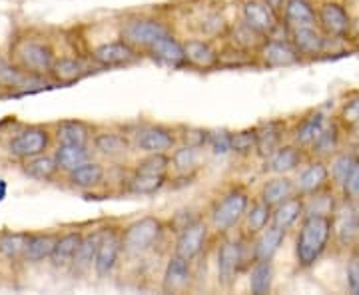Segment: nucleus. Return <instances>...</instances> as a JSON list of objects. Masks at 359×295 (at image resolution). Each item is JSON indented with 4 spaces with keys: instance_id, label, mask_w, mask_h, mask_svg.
<instances>
[{
    "instance_id": "1",
    "label": "nucleus",
    "mask_w": 359,
    "mask_h": 295,
    "mask_svg": "<svg viewBox=\"0 0 359 295\" xmlns=\"http://www.w3.org/2000/svg\"><path fill=\"white\" fill-rule=\"evenodd\" d=\"M334 242V216L306 214L295 233L294 256L299 270H311Z\"/></svg>"
},
{
    "instance_id": "2",
    "label": "nucleus",
    "mask_w": 359,
    "mask_h": 295,
    "mask_svg": "<svg viewBox=\"0 0 359 295\" xmlns=\"http://www.w3.org/2000/svg\"><path fill=\"white\" fill-rule=\"evenodd\" d=\"M252 204V195L242 184H233L222 192L208 210L210 228L219 235H230L238 226H242L245 212Z\"/></svg>"
},
{
    "instance_id": "3",
    "label": "nucleus",
    "mask_w": 359,
    "mask_h": 295,
    "mask_svg": "<svg viewBox=\"0 0 359 295\" xmlns=\"http://www.w3.org/2000/svg\"><path fill=\"white\" fill-rule=\"evenodd\" d=\"M254 263L252 238H224L216 252V280L222 289H231L240 273Z\"/></svg>"
},
{
    "instance_id": "4",
    "label": "nucleus",
    "mask_w": 359,
    "mask_h": 295,
    "mask_svg": "<svg viewBox=\"0 0 359 295\" xmlns=\"http://www.w3.org/2000/svg\"><path fill=\"white\" fill-rule=\"evenodd\" d=\"M168 224L158 216H144V218L130 221L122 228V242H124V256H146L154 252L156 245L164 240Z\"/></svg>"
},
{
    "instance_id": "5",
    "label": "nucleus",
    "mask_w": 359,
    "mask_h": 295,
    "mask_svg": "<svg viewBox=\"0 0 359 295\" xmlns=\"http://www.w3.org/2000/svg\"><path fill=\"white\" fill-rule=\"evenodd\" d=\"M170 34H174L172 26L152 16H132L122 22L120 28V39L130 42L134 48L146 54L150 46H154L158 40L166 39Z\"/></svg>"
},
{
    "instance_id": "6",
    "label": "nucleus",
    "mask_w": 359,
    "mask_h": 295,
    "mask_svg": "<svg viewBox=\"0 0 359 295\" xmlns=\"http://www.w3.org/2000/svg\"><path fill=\"white\" fill-rule=\"evenodd\" d=\"M134 150L140 154H156V152H172L180 144L178 128H170L164 124H144L132 134Z\"/></svg>"
},
{
    "instance_id": "7",
    "label": "nucleus",
    "mask_w": 359,
    "mask_h": 295,
    "mask_svg": "<svg viewBox=\"0 0 359 295\" xmlns=\"http://www.w3.org/2000/svg\"><path fill=\"white\" fill-rule=\"evenodd\" d=\"M259 64L266 68H290L299 64L304 56L297 52L290 36H269L257 50Z\"/></svg>"
},
{
    "instance_id": "8",
    "label": "nucleus",
    "mask_w": 359,
    "mask_h": 295,
    "mask_svg": "<svg viewBox=\"0 0 359 295\" xmlns=\"http://www.w3.org/2000/svg\"><path fill=\"white\" fill-rule=\"evenodd\" d=\"M124 254L122 242V228L106 226L104 228L102 242L98 245V254L94 259V271L98 277H110L120 263V257Z\"/></svg>"
},
{
    "instance_id": "9",
    "label": "nucleus",
    "mask_w": 359,
    "mask_h": 295,
    "mask_svg": "<svg viewBox=\"0 0 359 295\" xmlns=\"http://www.w3.org/2000/svg\"><path fill=\"white\" fill-rule=\"evenodd\" d=\"M50 144V134L46 128L40 126H28V128L16 132L8 140V154L16 160H28L34 156L44 154Z\"/></svg>"
},
{
    "instance_id": "10",
    "label": "nucleus",
    "mask_w": 359,
    "mask_h": 295,
    "mask_svg": "<svg viewBox=\"0 0 359 295\" xmlns=\"http://www.w3.org/2000/svg\"><path fill=\"white\" fill-rule=\"evenodd\" d=\"M351 22L353 18L341 2L327 0L318 6V26L330 40L347 39L351 30Z\"/></svg>"
},
{
    "instance_id": "11",
    "label": "nucleus",
    "mask_w": 359,
    "mask_h": 295,
    "mask_svg": "<svg viewBox=\"0 0 359 295\" xmlns=\"http://www.w3.org/2000/svg\"><path fill=\"white\" fill-rule=\"evenodd\" d=\"M210 221L204 219L202 216L196 219L194 224H190L188 228H184L182 231L176 233V242H174V254L186 257V259H198L202 256V252L208 245L210 240Z\"/></svg>"
},
{
    "instance_id": "12",
    "label": "nucleus",
    "mask_w": 359,
    "mask_h": 295,
    "mask_svg": "<svg viewBox=\"0 0 359 295\" xmlns=\"http://www.w3.org/2000/svg\"><path fill=\"white\" fill-rule=\"evenodd\" d=\"M334 240L344 249H355L359 242L358 205L341 200L334 212Z\"/></svg>"
},
{
    "instance_id": "13",
    "label": "nucleus",
    "mask_w": 359,
    "mask_h": 295,
    "mask_svg": "<svg viewBox=\"0 0 359 295\" xmlns=\"http://www.w3.org/2000/svg\"><path fill=\"white\" fill-rule=\"evenodd\" d=\"M242 20L257 30L262 36H278V30L282 28V16L273 13L264 0H244L242 2Z\"/></svg>"
},
{
    "instance_id": "14",
    "label": "nucleus",
    "mask_w": 359,
    "mask_h": 295,
    "mask_svg": "<svg viewBox=\"0 0 359 295\" xmlns=\"http://www.w3.org/2000/svg\"><path fill=\"white\" fill-rule=\"evenodd\" d=\"M142 52L134 48L130 42L124 39L112 40V42H104L100 46H96L92 50V60L98 66L104 68H118V66H130L136 64L140 60Z\"/></svg>"
},
{
    "instance_id": "15",
    "label": "nucleus",
    "mask_w": 359,
    "mask_h": 295,
    "mask_svg": "<svg viewBox=\"0 0 359 295\" xmlns=\"http://www.w3.org/2000/svg\"><path fill=\"white\" fill-rule=\"evenodd\" d=\"M92 150L110 162H122L134 150L132 136L120 130H102L92 138Z\"/></svg>"
},
{
    "instance_id": "16",
    "label": "nucleus",
    "mask_w": 359,
    "mask_h": 295,
    "mask_svg": "<svg viewBox=\"0 0 359 295\" xmlns=\"http://www.w3.org/2000/svg\"><path fill=\"white\" fill-rule=\"evenodd\" d=\"M309 160V152L306 148L297 146L294 142L290 144H282L276 152L264 160V170L268 174H292L297 172Z\"/></svg>"
},
{
    "instance_id": "17",
    "label": "nucleus",
    "mask_w": 359,
    "mask_h": 295,
    "mask_svg": "<svg viewBox=\"0 0 359 295\" xmlns=\"http://www.w3.org/2000/svg\"><path fill=\"white\" fill-rule=\"evenodd\" d=\"M294 180L297 193H302V195H311V193L320 192L323 188L332 186L327 160L309 158L308 162L297 170V176Z\"/></svg>"
},
{
    "instance_id": "18",
    "label": "nucleus",
    "mask_w": 359,
    "mask_h": 295,
    "mask_svg": "<svg viewBox=\"0 0 359 295\" xmlns=\"http://www.w3.org/2000/svg\"><path fill=\"white\" fill-rule=\"evenodd\" d=\"M194 261L172 252L162 273V291L164 294H182L192 287Z\"/></svg>"
},
{
    "instance_id": "19",
    "label": "nucleus",
    "mask_w": 359,
    "mask_h": 295,
    "mask_svg": "<svg viewBox=\"0 0 359 295\" xmlns=\"http://www.w3.org/2000/svg\"><path fill=\"white\" fill-rule=\"evenodd\" d=\"M290 40L304 58H316L327 50L330 39L318 25L290 28Z\"/></svg>"
},
{
    "instance_id": "20",
    "label": "nucleus",
    "mask_w": 359,
    "mask_h": 295,
    "mask_svg": "<svg viewBox=\"0 0 359 295\" xmlns=\"http://www.w3.org/2000/svg\"><path fill=\"white\" fill-rule=\"evenodd\" d=\"M18 58H20V64L26 72L36 74V76L44 74V72H50L52 64L56 60L50 46L42 44V42H25L18 48Z\"/></svg>"
},
{
    "instance_id": "21",
    "label": "nucleus",
    "mask_w": 359,
    "mask_h": 295,
    "mask_svg": "<svg viewBox=\"0 0 359 295\" xmlns=\"http://www.w3.org/2000/svg\"><path fill=\"white\" fill-rule=\"evenodd\" d=\"M146 54L158 62L160 66H168V68H186L188 66V58H186V50H184V42L176 39V34H170L166 39L158 40L154 46H150Z\"/></svg>"
},
{
    "instance_id": "22",
    "label": "nucleus",
    "mask_w": 359,
    "mask_h": 295,
    "mask_svg": "<svg viewBox=\"0 0 359 295\" xmlns=\"http://www.w3.org/2000/svg\"><path fill=\"white\" fill-rule=\"evenodd\" d=\"M257 158L266 160L271 152H276L282 144H285V136L290 128L283 120H266L257 124Z\"/></svg>"
},
{
    "instance_id": "23",
    "label": "nucleus",
    "mask_w": 359,
    "mask_h": 295,
    "mask_svg": "<svg viewBox=\"0 0 359 295\" xmlns=\"http://www.w3.org/2000/svg\"><path fill=\"white\" fill-rule=\"evenodd\" d=\"M184 50L188 58V66L200 70H214L219 68V50L214 48L212 40L208 39H188L184 42Z\"/></svg>"
},
{
    "instance_id": "24",
    "label": "nucleus",
    "mask_w": 359,
    "mask_h": 295,
    "mask_svg": "<svg viewBox=\"0 0 359 295\" xmlns=\"http://www.w3.org/2000/svg\"><path fill=\"white\" fill-rule=\"evenodd\" d=\"M304 216H306V198L302 193H295V195L287 198L285 202L273 207L271 224L282 228V230L290 231L294 230L295 226H299Z\"/></svg>"
},
{
    "instance_id": "25",
    "label": "nucleus",
    "mask_w": 359,
    "mask_h": 295,
    "mask_svg": "<svg viewBox=\"0 0 359 295\" xmlns=\"http://www.w3.org/2000/svg\"><path fill=\"white\" fill-rule=\"evenodd\" d=\"M327 120L325 116L321 114L320 110H313V112H308L306 116H302L297 122H295L294 128H290V136H292V142L309 150V146L313 144V140L320 136V132L325 128Z\"/></svg>"
},
{
    "instance_id": "26",
    "label": "nucleus",
    "mask_w": 359,
    "mask_h": 295,
    "mask_svg": "<svg viewBox=\"0 0 359 295\" xmlns=\"http://www.w3.org/2000/svg\"><path fill=\"white\" fill-rule=\"evenodd\" d=\"M68 181L72 188L82 190V192H90L96 188H102L106 181V167L100 162L88 160L82 166L74 167L72 172H68Z\"/></svg>"
},
{
    "instance_id": "27",
    "label": "nucleus",
    "mask_w": 359,
    "mask_h": 295,
    "mask_svg": "<svg viewBox=\"0 0 359 295\" xmlns=\"http://www.w3.org/2000/svg\"><path fill=\"white\" fill-rule=\"evenodd\" d=\"M341 132L344 130H341L339 122H327L325 128L320 132V136L309 146V158L330 160L335 152H339L341 150V142H344V134Z\"/></svg>"
},
{
    "instance_id": "28",
    "label": "nucleus",
    "mask_w": 359,
    "mask_h": 295,
    "mask_svg": "<svg viewBox=\"0 0 359 295\" xmlns=\"http://www.w3.org/2000/svg\"><path fill=\"white\" fill-rule=\"evenodd\" d=\"M287 231L269 224L266 230H262L252 238V249H254V261L256 259H273L282 249Z\"/></svg>"
},
{
    "instance_id": "29",
    "label": "nucleus",
    "mask_w": 359,
    "mask_h": 295,
    "mask_svg": "<svg viewBox=\"0 0 359 295\" xmlns=\"http://www.w3.org/2000/svg\"><path fill=\"white\" fill-rule=\"evenodd\" d=\"M295 193H297L295 180L290 178L287 174H271L268 180L262 184V188H259V198L266 204L271 205V207L282 204V202H285L287 198H292Z\"/></svg>"
},
{
    "instance_id": "30",
    "label": "nucleus",
    "mask_w": 359,
    "mask_h": 295,
    "mask_svg": "<svg viewBox=\"0 0 359 295\" xmlns=\"http://www.w3.org/2000/svg\"><path fill=\"white\" fill-rule=\"evenodd\" d=\"M170 181V174H144V172H134L130 174L128 181L124 186V192L130 195H156L158 192H162Z\"/></svg>"
},
{
    "instance_id": "31",
    "label": "nucleus",
    "mask_w": 359,
    "mask_h": 295,
    "mask_svg": "<svg viewBox=\"0 0 359 295\" xmlns=\"http://www.w3.org/2000/svg\"><path fill=\"white\" fill-rule=\"evenodd\" d=\"M283 25L290 28L318 25V8L311 0H285L282 11Z\"/></svg>"
},
{
    "instance_id": "32",
    "label": "nucleus",
    "mask_w": 359,
    "mask_h": 295,
    "mask_svg": "<svg viewBox=\"0 0 359 295\" xmlns=\"http://www.w3.org/2000/svg\"><path fill=\"white\" fill-rule=\"evenodd\" d=\"M273 282H276L273 259H256L248 268V287L254 295L271 294Z\"/></svg>"
},
{
    "instance_id": "33",
    "label": "nucleus",
    "mask_w": 359,
    "mask_h": 295,
    "mask_svg": "<svg viewBox=\"0 0 359 295\" xmlns=\"http://www.w3.org/2000/svg\"><path fill=\"white\" fill-rule=\"evenodd\" d=\"M170 158H172V172L176 176H196L202 162V150L180 142L170 152Z\"/></svg>"
},
{
    "instance_id": "34",
    "label": "nucleus",
    "mask_w": 359,
    "mask_h": 295,
    "mask_svg": "<svg viewBox=\"0 0 359 295\" xmlns=\"http://www.w3.org/2000/svg\"><path fill=\"white\" fill-rule=\"evenodd\" d=\"M102 235L104 228L84 233L82 244H80L76 252V257H74V261L70 266L74 273H86V271L94 268V259H96V254H98V245L102 242Z\"/></svg>"
},
{
    "instance_id": "35",
    "label": "nucleus",
    "mask_w": 359,
    "mask_h": 295,
    "mask_svg": "<svg viewBox=\"0 0 359 295\" xmlns=\"http://www.w3.org/2000/svg\"><path fill=\"white\" fill-rule=\"evenodd\" d=\"M271 216H273V207L269 204H266L262 198L257 200H252V204L248 207L244 218V235L248 238H254L262 230H266L269 224H271Z\"/></svg>"
},
{
    "instance_id": "36",
    "label": "nucleus",
    "mask_w": 359,
    "mask_h": 295,
    "mask_svg": "<svg viewBox=\"0 0 359 295\" xmlns=\"http://www.w3.org/2000/svg\"><path fill=\"white\" fill-rule=\"evenodd\" d=\"M82 238L84 233L82 231H66L58 238L56 247H54V254H52L50 261L54 268H70L80 244H82Z\"/></svg>"
},
{
    "instance_id": "37",
    "label": "nucleus",
    "mask_w": 359,
    "mask_h": 295,
    "mask_svg": "<svg viewBox=\"0 0 359 295\" xmlns=\"http://www.w3.org/2000/svg\"><path fill=\"white\" fill-rule=\"evenodd\" d=\"M94 138V130L82 120H62L56 128L58 144H76V146H90Z\"/></svg>"
},
{
    "instance_id": "38",
    "label": "nucleus",
    "mask_w": 359,
    "mask_h": 295,
    "mask_svg": "<svg viewBox=\"0 0 359 295\" xmlns=\"http://www.w3.org/2000/svg\"><path fill=\"white\" fill-rule=\"evenodd\" d=\"M58 238L54 233H30L26 242L25 259L28 263H42L54 254Z\"/></svg>"
},
{
    "instance_id": "39",
    "label": "nucleus",
    "mask_w": 359,
    "mask_h": 295,
    "mask_svg": "<svg viewBox=\"0 0 359 295\" xmlns=\"http://www.w3.org/2000/svg\"><path fill=\"white\" fill-rule=\"evenodd\" d=\"M40 82L36 74L22 72L18 66L11 64L4 56H0V88L8 90H28L30 84Z\"/></svg>"
},
{
    "instance_id": "40",
    "label": "nucleus",
    "mask_w": 359,
    "mask_h": 295,
    "mask_svg": "<svg viewBox=\"0 0 359 295\" xmlns=\"http://www.w3.org/2000/svg\"><path fill=\"white\" fill-rule=\"evenodd\" d=\"M228 30H230V22L226 20V16L219 11H208L202 16H198V20H196V32L202 39H226Z\"/></svg>"
},
{
    "instance_id": "41",
    "label": "nucleus",
    "mask_w": 359,
    "mask_h": 295,
    "mask_svg": "<svg viewBox=\"0 0 359 295\" xmlns=\"http://www.w3.org/2000/svg\"><path fill=\"white\" fill-rule=\"evenodd\" d=\"M54 160L62 172H72L74 167L82 166L84 162L92 160V152L90 146H76V144H58L56 152H54Z\"/></svg>"
},
{
    "instance_id": "42",
    "label": "nucleus",
    "mask_w": 359,
    "mask_h": 295,
    "mask_svg": "<svg viewBox=\"0 0 359 295\" xmlns=\"http://www.w3.org/2000/svg\"><path fill=\"white\" fill-rule=\"evenodd\" d=\"M358 160V152L355 150H339L335 152L330 160H327V166H330V180L332 186L341 190V186L346 184L347 176L351 172V167Z\"/></svg>"
},
{
    "instance_id": "43",
    "label": "nucleus",
    "mask_w": 359,
    "mask_h": 295,
    "mask_svg": "<svg viewBox=\"0 0 359 295\" xmlns=\"http://www.w3.org/2000/svg\"><path fill=\"white\" fill-rule=\"evenodd\" d=\"M250 66H262L256 52L240 48L236 44L228 42L222 50H219V68H250Z\"/></svg>"
},
{
    "instance_id": "44",
    "label": "nucleus",
    "mask_w": 359,
    "mask_h": 295,
    "mask_svg": "<svg viewBox=\"0 0 359 295\" xmlns=\"http://www.w3.org/2000/svg\"><path fill=\"white\" fill-rule=\"evenodd\" d=\"M226 39L230 40L231 44L240 46V48H245V50H252L257 54L259 46L266 40V36H262L252 26L245 25L244 20H240L236 25H230V30H228V36Z\"/></svg>"
},
{
    "instance_id": "45",
    "label": "nucleus",
    "mask_w": 359,
    "mask_h": 295,
    "mask_svg": "<svg viewBox=\"0 0 359 295\" xmlns=\"http://www.w3.org/2000/svg\"><path fill=\"white\" fill-rule=\"evenodd\" d=\"M22 162H25V164H22L25 174L28 176V178H32V180H40V181L52 180V178H54V174L60 170L58 164H56V160H54V156L39 154V156H34V158L22 160Z\"/></svg>"
},
{
    "instance_id": "46",
    "label": "nucleus",
    "mask_w": 359,
    "mask_h": 295,
    "mask_svg": "<svg viewBox=\"0 0 359 295\" xmlns=\"http://www.w3.org/2000/svg\"><path fill=\"white\" fill-rule=\"evenodd\" d=\"M50 74L58 82L70 84V82H76L80 78L86 76L88 74V66L84 64L82 60H78V58H56L54 64H52Z\"/></svg>"
},
{
    "instance_id": "47",
    "label": "nucleus",
    "mask_w": 359,
    "mask_h": 295,
    "mask_svg": "<svg viewBox=\"0 0 359 295\" xmlns=\"http://www.w3.org/2000/svg\"><path fill=\"white\" fill-rule=\"evenodd\" d=\"M306 198V214H323V216H334V212L339 205V200L334 192V186H327L320 192L304 195Z\"/></svg>"
},
{
    "instance_id": "48",
    "label": "nucleus",
    "mask_w": 359,
    "mask_h": 295,
    "mask_svg": "<svg viewBox=\"0 0 359 295\" xmlns=\"http://www.w3.org/2000/svg\"><path fill=\"white\" fill-rule=\"evenodd\" d=\"M231 154L238 158H252L257 154V128L231 132Z\"/></svg>"
},
{
    "instance_id": "49",
    "label": "nucleus",
    "mask_w": 359,
    "mask_h": 295,
    "mask_svg": "<svg viewBox=\"0 0 359 295\" xmlns=\"http://www.w3.org/2000/svg\"><path fill=\"white\" fill-rule=\"evenodd\" d=\"M28 235L30 233H26V231H4V233H0V256L8 257V259L25 257Z\"/></svg>"
},
{
    "instance_id": "50",
    "label": "nucleus",
    "mask_w": 359,
    "mask_h": 295,
    "mask_svg": "<svg viewBox=\"0 0 359 295\" xmlns=\"http://www.w3.org/2000/svg\"><path fill=\"white\" fill-rule=\"evenodd\" d=\"M134 172H144V174H170L172 170V158L170 152H156V154H144L132 166Z\"/></svg>"
},
{
    "instance_id": "51",
    "label": "nucleus",
    "mask_w": 359,
    "mask_h": 295,
    "mask_svg": "<svg viewBox=\"0 0 359 295\" xmlns=\"http://www.w3.org/2000/svg\"><path fill=\"white\" fill-rule=\"evenodd\" d=\"M205 148L216 156V158H226L231 156V132L230 130H210L208 134V144Z\"/></svg>"
},
{
    "instance_id": "52",
    "label": "nucleus",
    "mask_w": 359,
    "mask_h": 295,
    "mask_svg": "<svg viewBox=\"0 0 359 295\" xmlns=\"http://www.w3.org/2000/svg\"><path fill=\"white\" fill-rule=\"evenodd\" d=\"M208 134H210V130L196 128V126L178 128L180 142L182 144H188V146H194V148H200V150H204L205 144H208Z\"/></svg>"
},
{
    "instance_id": "53",
    "label": "nucleus",
    "mask_w": 359,
    "mask_h": 295,
    "mask_svg": "<svg viewBox=\"0 0 359 295\" xmlns=\"http://www.w3.org/2000/svg\"><path fill=\"white\" fill-rule=\"evenodd\" d=\"M339 192H341V200L351 202V204H358L359 202V156Z\"/></svg>"
},
{
    "instance_id": "54",
    "label": "nucleus",
    "mask_w": 359,
    "mask_h": 295,
    "mask_svg": "<svg viewBox=\"0 0 359 295\" xmlns=\"http://www.w3.org/2000/svg\"><path fill=\"white\" fill-rule=\"evenodd\" d=\"M346 285L347 291L359 295V249H351V256L347 257L346 266Z\"/></svg>"
},
{
    "instance_id": "55",
    "label": "nucleus",
    "mask_w": 359,
    "mask_h": 295,
    "mask_svg": "<svg viewBox=\"0 0 359 295\" xmlns=\"http://www.w3.org/2000/svg\"><path fill=\"white\" fill-rule=\"evenodd\" d=\"M337 122L344 126V128H349L353 126L355 122H359V94L351 96L347 102L341 104L339 112H337Z\"/></svg>"
},
{
    "instance_id": "56",
    "label": "nucleus",
    "mask_w": 359,
    "mask_h": 295,
    "mask_svg": "<svg viewBox=\"0 0 359 295\" xmlns=\"http://www.w3.org/2000/svg\"><path fill=\"white\" fill-rule=\"evenodd\" d=\"M200 218L194 210H188V207H184V210H178V212H174L172 214V218L168 219V228L174 231V233H178L184 228H188L190 224H194L196 219Z\"/></svg>"
},
{
    "instance_id": "57",
    "label": "nucleus",
    "mask_w": 359,
    "mask_h": 295,
    "mask_svg": "<svg viewBox=\"0 0 359 295\" xmlns=\"http://www.w3.org/2000/svg\"><path fill=\"white\" fill-rule=\"evenodd\" d=\"M264 2H266L269 8H271L273 13L278 14V16H282V11H283V4H285V0H264Z\"/></svg>"
},
{
    "instance_id": "58",
    "label": "nucleus",
    "mask_w": 359,
    "mask_h": 295,
    "mask_svg": "<svg viewBox=\"0 0 359 295\" xmlns=\"http://www.w3.org/2000/svg\"><path fill=\"white\" fill-rule=\"evenodd\" d=\"M347 39L358 40L359 42V16L358 18H353V22H351V30H349V36H347Z\"/></svg>"
},
{
    "instance_id": "59",
    "label": "nucleus",
    "mask_w": 359,
    "mask_h": 295,
    "mask_svg": "<svg viewBox=\"0 0 359 295\" xmlns=\"http://www.w3.org/2000/svg\"><path fill=\"white\" fill-rule=\"evenodd\" d=\"M349 134H351V136H353V138H355V140H358V144H359V122H355V124H353V126H349Z\"/></svg>"
},
{
    "instance_id": "60",
    "label": "nucleus",
    "mask_w": 359,
    "mask_h": 295,
    "mask_svg": "<svg viewBox=\"0 0 359 295\" xmlns=\"http://www.w3.org/2000/svg\"><path fill=\"white\" fill-rule=\"evenodd\" d=\"M4 195H6V181L0 180V202L4 200Z\"/></svg>"
},
{
    "instance_id": "61",
    "label": "nucleus",
    "mask_w": 359,
    "mask_h": 295,
    "mask_svg": "<svg viewBox=\"0 0 359 295\" xmlns=\"http://www.w3.org/2000/svg\"><path fill=\"white\" fill-rule=\"evenodd\" d=\"M355 205H358V210H359V202H358V204H355Z\"/></svg>"
},
{
    "instance_id": "62",
    "label": "nucleus",
    "mask_w": 359,
    "mask_h": 295,
    "mask_svg": "<svg viewBox=\"0 0 359 295\" xmlns=\"http://www.w3.org/2000/svg\"><path fill=\"white\" fill-rule=\"evenodd\" d=\"M358 249H359V242H358Z\"/></svg>"
}]
</instances>
